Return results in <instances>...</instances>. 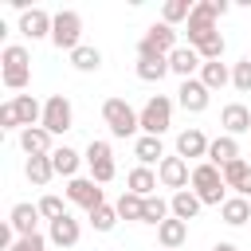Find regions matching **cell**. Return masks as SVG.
<instances>
[{
    "mask_svg": "<svg viewBox=\"0 0 251 251\" xmlns=\"http://www.w3.org/2000/svg\"><path fill=\"white\" fill-rule=\"evenodd\" d=\"M0 78H4L8 90H24L31 82V55H27L24 43H8L0 51Z\"/></svg>",
    "mask_w": 251,
    "mask_h": 251,
    "instance_id": "1",
    "label": "cell"
},
{
    "mask_svg": "<svg viewBox=\"0 0 251 251\" xmlns=\"http://www.w3.org/2000/svg\"><path fill=\"white\" fill-rule=\"evenodd\" d=\"M192 192L200 196V204H224L227 200V184H224V173L212 165V161H200L192 165Z\"/></svg>",
    "mask_w": 251,
    "mask_h": 251,
    "instance_id": "2",
    "label": "cell"
},
{
    "mask_svg": "<svg viewBox=\"0 0 251 251\" xmlns=\"http://www.w3.org/2000/svg\"><path fill=\"white\" fill-rule=\"evenodd\" d=\"M102 122L110 126L114 137H133L141 129V110H133L126 98H106L102 102Z\"/></svg>",
    "mask_w": 251,
    "mask_h": 251,
    "instance_id": "3",
    "label": "cell"
},
{
    "mask_svg": "<svg viewBox=\"0 0 251 251\" xmlns=\"http://www.w3.org/2000/svg\"><path fill=\"white\" fill-rule=\"evenodd\" d=\"M176 47H180V43H176V27L153 24V27H145V35H141V43H137V59H169Z\"/></svg>",
    "mask_w": 251,
    "mask_h": 251,
    "instance_id": "4",
    "label": "cell"
},
{
    "mask_svg": "<svg viewBox=\"0 0 251 251\" xmlns=\"http://www.w3.org/2000/svg\"><path fill=\"white\" fill-rule=\"evenodd\" d=\"M51 43L59 47V51H78L82 47V16L75 12V8H63V12H55V27H51Z\"/></svg>",
    "mask_w": 251,
    "mask_h": 251,
    "instance_id": "5",
    "label": "cell"
},
{
    "mask_svg": "<svg viewBox=\"0 0 251 251\" xmlns=\"http://www.w3.org/2000/svg\"><path fill=\"white\" fill-rule=\"evenodd\" d=\"M43 129H47L51 137L75 129V106H71L67 94H51V98L43 102Z\"/></svg>",
    "mask_w": 251,
    "mask_h": 251,
    "instance_id": "6",
    "label": "cell"
},
{
    "mask_svg": "<svg viewBox=\"0 0 251 251\" xmlns=\"http://www.w3.org/2000/svg\"><path fill=\"white\" fill-rule=\"evenodd\" d=\"M169 126H173V98H165V94H153V98L141 106V133H149V137H161Z\"/></svg>",
    "mask_w": 251,
    "mask_h": 251,
    "instance_id": "7",
    "label": "cell"
},
{
    "mask_svg": "<svg viewBox=\"0 0 251 251\" xmlns=\"http://www.w3.org/2000/svg\"><path fill=\"white\" fill-rule=\"evenodd\" d=\"M216 20H220V12H216V0H200V4L192 8L188 24H184V31H188V47L204 43L208 35H216Z\"/></svg>",
    "mask_w": 251,
    "mask_h": 251,
    "instance_id": "8",
    "label": "cell"
},
{
    "mask_svg": "<svg viewBox=\"0 0 251 251\" xmlns=\"http://www.w3.org/2000/svg\"><path fill=\"white\" fill-rule=\"evenodd\" d=\"M157 180H161V188H173V192H184L188 184H192V169H188V161L184 157H165L161 165H157Z\"/></svg>",
    "mask_w": 251,
    "mask_h": 251,
    "instance_id": "9",
    "label": "cell"
},
{
    "mask_svg": "<svg viewBox=\"0 0 251 251\" xmlns=\"http://www.w3.org/2000/svg\"><path fill=\"white\" fill-rule=\"evenodd\" d=\"M67 200H71V204H78V208H86V212H94V208H102V204H106V196H102L98 180H90V176H75V180H67Z\"/></svg>",
    "mask_w": 251,
    "mask_h": 251,
    "instance_id": "10",
    "label": "cell"
},
{
    "mask_svg": "<svg viewBox=\"0 0 251 251\" xmlns=\"http://www.w3.org/2000/svg\"><path fill=\"white\" fill-rule=\"evenodd\" d=\"M176 102H180V110H188V114H204L208 102H212V90H208L200 78H184L180 90H176Z\"/></svg>",
    "mask_w": 251,
    "mask_h": 251,
    "instance_id": "11",
    "label": "cell"
},
{
    "mask_svg": "<svg viewBox=\"0 0 251 251\" xmlns=\"http://www.w3.org/2000/svg\"><path fill=\"white\" fill-rule=\"evenodd\" d=\"M208 137H204V129H196V126H188V129H180L176 133V157H184V161H208Z\"/></svg>",
    "mask_w": 251,
    "mask_h": 251,
    "instance_id": "12",
    "label": "cell"
},
{
    "mask_svg": "<svg viewBox=\"0 0 251 251\" xmlns=\"http://www.w3.org/2000/svg\"><path fill=\"white\" fill-rule=\"evenodd\" d=\"M51 27H55V16H47L43 8L20 12V35H27V39H51Z\"/></svg>",
    "mask_w": 251,
    "mask_h": 251,
    "instance_id": "13",
    "label": "cell"
},
{
    "mask_svg": "<svg viewBox=\"0 0 251 251\" xmlns=\"http://www.w3.org/2000/svg\"><path fill=\"white\" fill-rule=\"evenodd\" d=\"M220 126H224V133H227V137L251 133V110H247L243 102H227V106L220 110Z\"/></svg>",
    "mask_w": 251,
    "mask_h": 251,
    "instance_id": "14",
    "label": "cell"
},
{
    "mask_svg": "<svg viewBox=\"0 0 251 251\" xmlns=\"http://www.w3.org/2000/svg\"><path fill=\"white\" fill-rule=\"evenodd\" d=\"M8 224L16 227V235H35V231H39V204H27V200L12 204Z\"/></svg>",
    "mask_w": 251,
    "mask_h": 251,
    "instance_id": "15",
    "label": "cell"
},
{
    "mask_svg": "<svg viewBox=\"0 0 251 251\" xmlns=\"http://www.w3.org/2000/svg\"><path fill=\"white\" fill-rule=\"evenodd\" d=\"M20 149L27 157H51L55 145H51V133L43 126H31V129H20Z\"/></svg>",
    "mask_w": 251,
    "mask_h": 251,
    "instance_id": "16",
    "label": "cell"
},
{
    "mask_svg": "<svg viewBox=\"0 0 251 251\" xmlns=\"http://www.w3.org/2000/svg\"><path fill=\"white\" fill-rule=\"evenodd\" d=\"M200 67H204V59L196 55V47H176V51L169 55V71L180 75V82H184V78H196Z\"/></svg>",
    "mask_w": 251,
    "mask_h": 251,
    "instance_id": "17",
    "label": "cell"
},
{
    "mask_svg": "<svg viewBox=\"0 0 251 251\" xmlns=\"http://www.w3.org/2000/svg\"><path fill=\"white\" fill-rule=\"evenodd\" d=\"M78 235H82V227H78V220L67 212V216H59L55 224H51V231H47V239L55 243V247H75L78 243Z\"/></svg>",
    "mask_w": 251,
    "mask_h": 251,
    "instance_id": "18",
    "label": "cell"
},
{
    "mask_svg": "<svg viewBox=\"0 0 251 251\" xmlns=\"http://www.w3.org/2000/svg\"><path fill=\"white\" fill-rule=\"evenodd\" d=\"M184 239H188V224L176 220V216H169V220L157 227V243H161V251H176Z\"/></svg>",
    "mask_w": 251,
    "mask_h": 251,
    "instance_id": "19",
    "label": "cell"
},
{
    "mask_svg": "<svg viewBox=\"0 0 251 251\" xmlns=\"http://www.w3.org/2000/svg\"><path fill=\"white\" fill-rule=\"evenodd\" d=\"M220 220H224L227 227H243V224L251 220V200H247V196H227V200L220 204Z\"/></svg>",
    "mask_w": 251,
    "mask_h": 251,
    "instance_id": "20",
    "label": "cell"
},
{
    "mask_svg": "<svg viewBox=\"0 0 251 251\" xmlns=\"http://www.w3.org/2000/svg\"><path fill=\"white\" fill-rule=\"evenodd\" d=\"M208 161H212L216 169H224V165L239 161V141H235V137H227V133H220V137L208 145Z\"/></svg>",
    "mask_w": 251,
    "mask_h": 251,
    "instance_id": "21",
    "label": "cell"
},
{
    "mask_svg": "<svg viewBox=\"0 0 251 251\" xmlns=\"http://www.w3.org/2000/svg\"><path fill=\"white\" fill-rule=\"evenodd\" d=\"M86 157H78L71 145H55V153H51V165H55V176H67V180H75L78 176V165H82Z\"/></svg>",
    "mask_w": 251,
    "mask_h": 251,
    "instance_id": "22",
    "label": "cell"
},
{
    "mask_svg": "<svg viewBox=\"0 0 251 251\" xmlns=\"http://www.w3.org/2000/svg\"><path fill=\"white\" fill-rule=\"evenodd\" d=\"M157 173L153 169H145V165H137V169H129V176H126V192H137V196H157Z\"/></svg>",
    "mask_w": 251,
    "mask_h": 251,
    "instance_id": "23",
    "label": "cell"
},
{
    "mask_svg": "<svg viewBox=\"0 0 251 251\" xmlns=\"http://www.w3.org/2000/svg\"><path fill=\"white\" fill-rule=\"evenodd\" d=\"M16 118H20V129H31V126H43V106L31 98V94H16Z\"/></svg>",
    "mask_w": 251,
    "mask_h": 251,
    "instance_id": "24",
    "label": "cell"
},
{
    "mask_svg": "<svg viewBox=\"0 0 251 251\" xmlns=\"http://www.w3.org/2000/svg\"><path fill=\"white\" fill-rule=\"evenodd\" d=\"M133 157H137V161H141V165L149 169L153 161L161 165V161H165L169 153H165V145H161V137H149V133H141V137L133 141Z\"/></svg>",
    "mask_w": 251,
    "mask_h": 251,
    "instance_id": "25",
    "label": "cell"
},
{
    "mask_svg": "<svg viewBox=\"0 0 251 251\" xmlns=\"http://www.w3.org/2000/svg\"><path fill=\"white\" fill-rule=\"evenodd\" d=\"M169 208H173V216H176V220H184V224H188V220H196V216H200V208H204V204H200V196H196L192 188H184V192H173Z\"/></svg>",
    "mask_w": 251,
    "mask_h": 251,
    "instance_id": "26",
    "label": "cell"
},
{
    "mask_svg": "<svg viewBox=\"0 0 251 251\" xmlns=\"http://www.w3.org/2000/svg\"><path fill=\"white\" fill-rule=\"evenodd\" d=\"M200 82H204L208 90H224V86L231 82V67L220 63V59H216V63H204V67H200Z\"/></svg>",
    "mask_w": 251,
    "mask_h": 251,
    "instance_id": "27",
    "label": "cell"
},
{
    "mask_svg": "<svg viewBox=\"0 0 251 251\" xmlns=\"http://www.w3.org/2000/svg\"><path fill=\"white\" fill-rule=\"evenodd\" d=\"M24 176H27L35 188H43V184L55 176V165H51V157H27V165H24Z\"/></svg>",
    "mask_w": 251,
    "mask_h": 251,
    "instance_id": "28",
    "label": "cell"
},
{
    "mask_svg": "<svg viewBox=\"0 0 251 251\" xmlns=\"http://www.w3.org/2000/svg\"><path fill=\"white\" fill-rule=\"evenodd\" d=\"M192 0H165V8H161V24H169V27H176L180 20L188 24V16H192Z\"/></svg>",
    "mask_w": 251,
    "mask_h": 251,
    "instance_id": "29",
    "label": "cell"
},
{
    "mask_svg": "<svg viewBox=\"0 0 251 251\" xmlns=\"http://www.w3.org/2000/svg\"><path fill=\"white\" fill-rule=\"evenodd\" d=\"M71 67H75V71H82V75H90V71H98V67H102V51L82 43L78 51H71Z\"/></svg>",
    "mask_w": 251,
    "mask_h": 251,
    "instance_id": "30",
    "label": "cell"
},
{
    "mask_svg": "<svg viewBox=\"0 0 251 251\" xmlns=\"http://www.w3.org/2000/svg\"><path fill=\"white\" fill-rule=\"evenodd\" d=\"M114 208H118L122 220H137V224H141V216H145V196H137V192H122Z\"/></svg>",
    "mask_w": 251,
    "mask_h": 251,
    "instance_id": "31",
    "label": "cell"
},
{
    "mask_svg": "<svg viewBox=\"0 0 251 251\" xmlns=\"http://www.w3.org/2000/svg\"><path fill=\"white\" fill-rule=\"evenodd\" d=\"M165 75H173L169 59H137V78L141 82H161Z\"/></svg>",
    "mask_w": 251,
    "mask_h": 251,
    "instance_id": "32",
    "label": "cell"
},
{
    "mask_svg": "<svg viewBox=\"0 0 251 251\" xmlns=\"http://www.w3.org/2000/svg\"><path fill=\"white\" fill-rule=\"evenodd\" d=\"M173 216V208H169V200L165 196H145V216H141V224H165Z\"/></svg>",
    "mask_w": 251,
    "mask_h": 251,
    "instance_id": "33",
    "label": "cell"
},
{
    "mask_svg": "<svg viewBox=\"0 0 251 251\" xmlns=\"http://www.w3.org/2000/svg\"><path fill=\"white\" fill-rule=\"evenodd\" d=\"M220 173H224V184H227L231 192H239V188H243V180L251 176V165H247V161L239 157V161H231V165H224Z\"/></svg>",
    "mask_w": 251,
    "mask_h": 251,
    "instance_id": "34",
    "label": "cell"
},
{
    "mask_svg": "<svg viewBox=\"0 0 251 251\" xmlns=\"http://www.w3.org/2000/svg\"><path fill=\"white\" fill-rule=\"evenodd\" d=\"M86 216H90V227H94V231H114V224L122 220L118 208H110V204H102V208H94V212H86Z\"/></svg>",
    "mask_w": 251,
    "mask_h": 251,
    "instance_id": "35",
    "label": "cell"
},
{
    "mask_svg": "<svg viewBox=\"0 0 251 251\" xmlns=\"http://www.w3.org/2000/svg\"><path fill=\"white\" fill-rule=\"evenodd\" d=\"M224 47H227V43H224V35L216 31V35H208L204 43H196V55H200L204 63H216V59L224 55Z\"/></svg>",
    "mask_w": 251,
    "mask_h": 251,
    "instance_id": "36",
    "label": "cell"
},
{
    "mask_svg": "<svg viewBox=\"0 0 251 251\" xmlns=\"http://www.w3.org/2000/svg\"><path fill=\"white\" fill-rule=\"evenodd\" d=\"M39 216H43L47 224H55L59 216H67V204H63V196H55V192H47V196L39 200Z\"/></svg>",
    "mask_w": 251,
    "mask_h": 251,
    "instance_id": "37",
    "label": "cell"
},
{
    "mask_svg": "<svg viewBox=\"0 0 251 251\" xmlns=\"http://www.w3.org/2000/svg\"><path fill=\"white\" fill-rule=\"evenodd\" d=\"M231 86H235V90H243V94H251V59H247V55L231 67Z\"/></svg>",
    "mask_w": 251,
    "mask_h": 251,
    "instance_id": "38",
    "label": "cell"
},
{
    "mask_svg": "<svg viewBox=\"0 0 251 251\" xmlns=\"http://www.w3.org/2000/svg\"><path fill=\"white\" fill-rule=\"evenodd\" d=\"M86 165H98V161H114V153H110V141H102V137H90V145H86Z\"/></svg>",
    "mask_w": 251,
    "mask_h": 251,
    "instance_id": "39",
    "label": "cell"
},
{
    "mask_svg": "<svg viewBox=\"0 0 251 251\" xmlns=\"http://www.w3.org/2000/svg\"><path fill=\"white\" fill-rule=\"evenodd\" d=\"M8 251H47V239H43L39 231H35V235H20Z\"/></svg>",
    "mask_w": 251,
    "mask_h": 251,
    "instance_id": "40",
    "label": "cell"
},
{
    "mask_svg": "<svg viewBox=\"0 0 251 251\" xmlns=\"http://www.w3.org/2000/svg\"><path fill=\"white\" fill-rule=\"evenodd\" d=\"M114 161H98V165H90V180H98V184H110L114 180Z\"/></svg>",
    "mask_w": 251,
    "mask_h": 251,
    "instance_id": "41",
    "label": "cell"
},
{
    "mask_svg": "<svg viewBox=\"0 0 251 251\" xmlns=\"http://www.w3.org/2000/svg\"><path fill=\"white\" fill-rule=\"evenodd\" d=\"M0 129H20V118H16V102H4V106H0Z\"/></svg>",
    "mask_w": 251,
    "mask_h": 251,
    "instance_id": "42",
    "label": "cell"
},
{
    "mask_svg": "<svg viewBox=\"0 0 251 251\" xmlns=\"http://www.w3.org/2000/svg\"><path fill=\"white\" fill-rule=\"evenodd\" d=\"M212 251H239V247H235V243H227V239H224V243H216V247H212Z\"/></svg>",
    "mask_w": 251,
    "mask_h": 251,
    "instance_id": "43",
    "label": "cell"
},
{
    "mask_svg": "<svg viewBox=\"0 0 251 251\" xmlns=\"http://www.w3.org/2000/svg\"><path fill=\"white\" fill-rule=\"evenodd\" d=\"M247 59H251V51H247Z\"/></svg>",
    "mask_w": 251,
    "mask_h": 251,
    "instance_id": "44",
    "label": "cell"
}]
</instances>
